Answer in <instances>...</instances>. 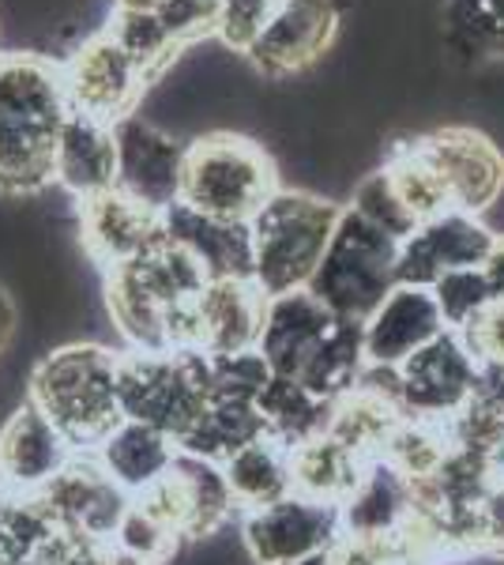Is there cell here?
Here are the masks:
<instances>
[{"instance_id": "6da1fadb", "label": "cell", "mask_w": 504, "mask_h": 565, "mask_svg": "<svg viewBox=\"0 0 504 565\" xmlns=\"http://www.w3.org/2000/svg\"><path fill=\"white\" fill-rule=\"evenodd\" d=\"M207 282L200 264L167 242V234L136 260L109 268L106 302L128 351H196V298Z\"/></svg>"}, {"instance_id": "7a4b0ae2", "label": "cell", "mask_w": 504, "mask_h": 565, "mask_svg": "<svg viewBox=\"0 0 504 565\" xmlns=\"http://www.w3.org/2000/svg\"><path fill=\"white\" fill-rule=\"evenodd\" d=\"M256 351L264 354L271 377L298 381L332 404L357 385L365 370L362 321L335 317L309 290L268 298Z\"/></svg>"}, {"instance_id": "3957f363", "label": "cell", "mask_w": 504, "mask_h": 565, "mask_svg": "<svg viewBox=\"0 0 504 565\" xmlns=\"http://www.w3.org/2000/svg\"><path fill=\"white\" fill-rule=\"evenodd\" d=\"M68 114L57 61L0 53V193L26 196L50 185Z\"/></svg>"}, {"instance_id": "277c9868", "label": "cell", "mask_w": 504, "mask_h": 565, "mask_svg": "<svg viewBox=\"0 0 504 565\" xmlns=\"http://www.w3.org/2000/svg\"><path fill=\"white\" fill-rule=\"evenodd\" d=\"M117 359L121 354L98 343H68L45 354L31 373L26 399L76 452H95L125 418L117 396Z\"/></svg>"}, {"instance_id": "5b68a950", "label": "cell", "mask_w": 504, "mask_h": 565, "mask_svg": "<svg viewBox=\"0 0 504 565\" xmlns=\"http://www.w3.org/2000/svg\"><path fill=\"white\" fill-rule=\"evenodd\" d=\"M343 207L320 200L301 189H279L260 215L249 223L253 231V282L264 298H279L290 290H305L313 271L324 260V249L335 234Z\"/></svg>"}, {"instance_id": "8992f818", "label": "cell", "mask_w": 504, "mask_h": 565, "mask_svg": "<svg viewBox=\"0 0 504 565\" xmlns=\"http://www.w3.org/2000/svg\"><path fill=\"white\" fill-rule=\"evenodd\" d=\"M279 193L271 154L249 136L207 132L185 151L181 204L226 223H253L260 207Z\"/></svg>"}, {"instance_id": "52a82bcc", "label": "cell", "mask_w": 504, "mask_h": 565, "mask_svg": "<svg viewBox=\"0 0 504 565\" xmlns=\"http://www.w3.org/2000/svg\"><path fill=\"white\" fill-rule=\"evenodd\" d=\"M399 238L384 234L354 207H343L324 260L305 290L335 317L365 324V317L399 287Z\"/></svg>"}, {"instance_id": "ba28073f", "label": "cell", "mask_w": 504, "mask_h": 565, "mask_svg": "<svg viewBox=\"0 0 504 565\" xmlns=\"http://www.w3.org/2000/svg\"><path fill=\"white\" fill-rule=\"evenodd\" d=\"M117 396L125 418L154 426L181 445L211 404L207 354L125 351L117 359Z\"/></svg>"}, {"instance_id": "9c48e42d", "label": "cell", "mask_w": 504, "mask_h": 565, "mask_svg": "<svg viewBox=\"0 0 504 565\" xmlns=\"http://www.w3.org/2000/svg\"><path fill=\"white\" fill-rule=\"evenodd\" d=\"M479 370V359L463 343V335L444 328L429 348L410 354L396 370L403 415L448 426L474 399Z\"/></svg>"}, {"instance_id": "30bf717a", "label": "cell", "mask_w": 504, "mask_h": 565, "mask_svg": "<svg viewBox=\"0 0 504 565\" xmlns=\"http://www.w3.org/2000/svg\"><path fill=\"white\" fill-rule=\"evenodd\" d=\"M132 501L143 513H151L154 521L167 524L173 535H181V540L215 535L237 513L223 463L192 457V452H178L167 476Z\"/></svg>"}, {"instance_id": "8fae6325", "label": "cell", "mask_w": 504, "mask_h": 565, "mask_svg": "<svg viewBox=\"0 0 504 565\" xmlns=\"http://www.w3.org/2000/svg\"><path fill=\"white\" fill-rule=\"evenodd\" d=\"M61 79L72 109L109 125L136 114V103L151 84L148 72L128 57L109 31H98L68 61H61Z\"/></svg>"}, {"instance_id": "7c38bea8", "label": "cell", "mask_w": 504, "mask_h": 565, "mask_svg": "<svg viewBox=\"0 0 504 565\" xmlns=\"http://www.w3.org/2000/svg\"><path fill=\"white\" fill-rule=\"evenodd\" d=\"M421 159L433 167L441 178L448 204L460 207L467 215L490 212L504 193V154L497 143L479 129H437L426 136H415Z\"/></svg>"}, {"instance_id": "4fadbf2b", "label": "cell", "mask_w": 504, "mask_h": 565, "mask_svg": "<svg viewBox=\"0 0 504 565\" xmlns=\"http://www.w3.org/2000/svg\"><path fill=\"white\" fill-rule=\"evenodd\" d=\"M339 535H343L339 505H324L301 494L245 513L242 521V540L253 565H294L309 554L335 546Z\"/></svg>"}, {"instance_id": "5bb4252c", "label": "cell", "mask_w": 504, "mask_h": 565, "mask_svg": "<svg viewBox=\"0 0 504 565\" xmlns=\"http://www.w3.org/2000/svg\"><path fill=\"white\" fill-rule=\"evenodd\" d=\"M34 498L61 532L84 535L95 543H114L117 527L132 505V498L103 471L95 452H76L68 468Z\"/></svg>"}, {"instance_id": "9a60e30c", "label": "cell", "mask_w": 504, "mask_h": 565, "mask_svg": "<svg viewBox=\"0 0 504 565\" xmlns=\"http://www.w3.org/2000/svg\"><path fill=\"white\" fill-rule=\"evenodd\" d=\"M117 132V185L125 196L148 204L151 212H170L181 204V178H185L189 143L154 129L140 114H128L114 125Z\"/></svg>"}, {"instance_id": "2e32d148", "label": "cell", "mask_w": 504, "mask_h": 565, "mask_svg": "<svg viewBox=\"0 0 504 565\" xmlns=\"http://www.w3.org/2000/svg\"><path fill=\"white\" fill-rule=\"evenodd\" d=\"M493 242H497V234L479 215H467L460 207L426 218L399 245V282H407V287H433L448 271L482 268Z\"/></svg>"}, {"instance_id": "e0dca14e", "label": "cell", "mask_w": 504, "mask_h": 565, "mask_svg": "<svg viewBox=\"0 0 504 565\" xmlns=\"http://www.w3.org/2000/svg\"><path fill=\"white\" fill-rule=\"evenodd\" d=\"M444 317L429 287H407L399 282L384 302L365 317L362 324V351L365 366L399 370L410 354L437 340L444 332Z\"/></svg>"}, {"instance_id": "ac0fdd59", "label": "cell", "mask_w": 504, "mask_h": 565, "mask_svg": "<svg viewBox=\"0 0 504 565\" xmlns=\"http://www.w3.org/2000/svg\"><path fill=\"white\" fill-rule=\"evenodd\" d=\"M339 31L335 0H282L264 34L253 42L245 57L253 61L264 76H290V72L309 68L328 53Z\"/></svg>"}, {"instance_id": "d6986e66", "label": "cell", "mask_w": 504, "mask_h": 565, "mask_svg": "<svg viewBox=\"0 0 504 565\" xmlns=\"http://www.w3.org/2000/svg\"><path fill=\"white\" fill-rule=\"evenodd\" d=\"M76 457L64 434L31 399H23L0 426V479L20 498H34Z\"/></svg>"}, {"instance_id": "ffe728a7", "label": "cell", "mask_w": 504, "mask_h": 565, "mask_svg": "<svg viewBox=\"0 0 504 565\" xmlns=\"http://www.w3.org/2000/svg\"><path fill=\"white\" fill-rule=\"evenodd\" d=\"M79 231H84L90 260L109 271L162 242V215L125 196L121 189H109V193L79 200Z\"/></svg>"}, {"instance_id": "44dd1931", "label": "cell", "mask_w": 504, "mask_h": 565, "mask_svg": "<svg viewBox=\"0 0 504 565\" xmlns=\"http://www.w3.org/2000/svg\"><path fill=\"white\" fill-rule=\"evenodd\" d=\"M268 298L253 279H211L196 298V351L242 354L256 351Z\"/></svg>"}, {"instance_id": "7402d4cb", "label": "cell", "mask_w": 504, "mask_h": 565, "mask_svg": "<svg viewBox=\"0 0 504 565\" xmlns=\"http://www.w3.org/2000/svg\"><path fill=\"white\" fill-rule=\"evenodd\" d=\"M162 234L200 264L207 279H253V231L249 223H226L173 204L162 212Z\"/></svg>"}, {"instance_id": "603a6c76", "label": "cell", "mask_w": 504, "mask_h": 565, "mask_svg": "<svg viewBox=\"0 0 504 565\" xmlns=\"http://www.w3.org/2000/svg\"><path fill=\"white\" fill-rule=\"evenodd\" d=\"M53 181L76 200H90L117 185V132L109 121L72 109L53 154Z\"/></svg>"}, {"instance_id": "cb8c5ba5", "label": "cell", "mask_w": 504, "mask_h": 565, "mask_svg": "<svg viewBox=\"0 0 504 565\" xmlns=\"http://www.w3.org/2000/svg\"><path fill=\"white\" fill-rule=\"evenodd\" d=\"M339 516H343V535L384 540L415 516V482L384 457L369 460L351 498L339 505Z\"/></svg>"}, {"instance_id": "d4e9b609", "label": "cell", "mask_w": 504, "mask_h": 565, "mask_svg": "<svg viewBox=\"0 0 504 565\" xmlns=\"http://www.w3.org/2000/svg\"><path fill=\"white\" fill-rule=\"evenodd\" d=\"M178 452L181 449L173 437L154 430V426L121 418V423L114 426V434L95 449V460L103 463V471L128 498H140L143 490H151L154 482L173 468Z\"/></svg>"}, {"instance_id": "484cf974", "label": "cell", "mask_w": 504, "mask_h": 565, "mask_svg": "<svg viewBox=\"0 0 504 565\" xmlns=\"http://www.w3.org/2000/svg\"><path fill=\"white\" fill-rule=\"evenodd\" d=\"M223 476L230 482L234 505L242 513H256L264 505L294 494V471H290V449L260 434L256 441L242 445L234 457L223 460Z\"/></svg>"}, {"instance_id": "4316f807", "label": "cell", "mask_w": 504, "mask_h": 565, "mask_svg": "<svg viewBox=\"0 0 504 565\" xmlns=\"http://www.w3.org/2000/svg\"><path fill=\"white\" fill-rule=\"evenodd\" d=\"M290 471H294V494L324 501V505H343L362 479L365 460L332 434H320L290 449Z\"/></svg>"}, {"instance_id": "83f0119b", "label": "cell", "mask_w": 504, "mask_h": 565, "mask_svg": "<svg viewBox=\"0 0 504 565\" xmlns=\"http://www.w3.org/2000/svg\"><path fill=\"white\" fill-rule=\"evenodd\" d=\"M332 407H335L332 399H320L309 388H301L298 381L287 377H271L268 388L256 399V415L264 423V434L271 441L287 445V449H298V445L328 434Z\"/></svg>"}, {"instance_id": "f1b7e54d", "label": "cell", "mask_w": 504, "mask_h": 565, "mask_svg": "<svg viewBox=\"0 0 504 565\" xmlns=\"http://www.w3.org/2000/svg\"><path fill=\"white\" fill-rule=\"evenodd\" d=\"M444 39L460 57H501L504 0H444Z\"/></svg>"}, {"instance_id": "f546056e", "label": "cell", "mask_w": 504, "mask_h": 565, "mask_svg": "<svg viewBox=\"0 0 504 565\" xmlns=\"http://www.w3.org/2000/svg\"><path fill=\"white\" fill-rule=\"evenodd\" d=\"M380 170L392 178V185H396L399 200L407 204V212L415 215L418 223H426V218H433V215H441V212H452L441 178H437L433 167L421 159V151H418L415 140H399L396 148L388 151V162H384Z\"/></svg>"}, {"instance_id": "4dcf8cb0", "label": "cell", "mask_w": 504, "mask_h": 565, "mask_svg": "<svg viewBox=\"0 0 504 565\" xmlns=\"http://www.w3.org/2000/svg\"><path fill=\"white\" fill-rule=\"evenodd\" d=\"M106 31L114 34L117 45H121V50L136 61V65L148 72V79L159 76V72L167 68L170 61L178 57V50H181V45L173 42V34L167 31V26H162V20L154 12H132V8H117Z\"/></svg>"}, {"instance_id": "1f68e13d", "label": "cell", "mask_w": 504, "mask_h": 565, "mask_svg": "<svg viewBox=\"0 0 504 565\" xmlns=\"http://www.w3.org/2000/svg\"><path fill=\"white\" fill-rule=\"evenodd\" d=\"M433 298L441 306V317L452 332H463L467 324H474L479 317L497 302L493 295L490 279H485L482 268H460V271H448L433 282Z\"/></svg>"}, {"instance_id": "d6a6232c", "label": "cell", "mask_w": 504, "mask_h": 565, "mask_svg": "<svg viewBox=\"0 0 504 565\" xmlns=\"http://www.w3.org/2000/svg\"><path fill=\"white\" fill-rule=\"evenodd\" d=\"M354 212L362 218H369L373 226H380L384 234H392V238L407 242L410 234L418 231V218L407 212V204L399 200L396 185H392V178L377 170V174H369L362 181V185L354 189Z\"/></svg>"}, {"instance_id": "836d02e7", "label": "cell", "mask_w": 504, "mask_h": 565, "mask_svg": "<svg viewBox=\"0 0 504 565\" xmlns=\"http://www.w3.org/2000/svg\"><path fill=\"white\" fill-rule=\"evenodd\" d=\"M279 4L282 0H218L215 39L230 45L234 53H249L271 15L279 12Z\"/></svg>"}, {"instance_id": "e575fe53", "label": "cell", "mask_w": 504, "mask_h": 565, "mask_svg": "<svg viewBox=\"0 0 504 565\" xmlns=\"http://www.w3.org/2000/svg\"><path fill=\"white\" fill-rule=\"evenodd\" d=\"M178 543H181V535H173L162 521H154L151 513H143L136 501L128 505L125 521H121V527H117V535H114V546L140 554V558H151L159 565L170 562V554L178 551Z\"/></svg>"}, {"instance_id": "d590c367", "label": "cell", "mask_w": 504, "mask_h": 565, "mask_svg": "<svg viewBox=\"0 0 504 565\" xmlns=\"http://www.w3.org/2000/svg\"><path fill=\"white\" fill-rule=\"evenodd\" d=\"M154 15L162 20V26L173 34L178 45H189L204 34H215L218 20V0H162L154 8Z\"/></svg>"}, {"instance_id": "8d00e7d4", "label": "cell", "mask_w": 504, "mask_h": 565, "mask_svg": "<svg viewBox=\"0 0 504 565\" xmlns=\"http://www.w3.org/2000/svg\"><path fill=\"white\" fill-rule=\"evenodd\" d=\"M482 271H485V279H490L497 302H504V238L493 242V249H490V257H485Z\"/></svg>"}, {"instance_id": "74e56055", "label": "cell", "mask_w": 504, "mask_h": 565, "mask_svg": "<svg viewBox=\"0 0 504 565\" xmlns=\"http://www.w3.org/2000/svg\"><path fill=\"white\" fill-rule=\"evenodd\" d=\"M98 565H159V562H151V558H140V554H132V551H121V546H114L109 543L106 551H103V562Z\"/></svg>"}, {"instance_id": "f35d334b", "label": "cell", "mask_w": 504, "mask_h": 565, "mask_svg": "<svg viewBox=\"0 0 504 565\" xmlns=\"http://www.w3.org/2000/svg\"><path fill=\"white\" fill-rule=\"evenodd\" d=\"M12 332H15V309H12V302H8L4 290H0V354H4Z\"/></svg>"}, {"instance_id": "ab89813d", "label": "cell", "mask_w": 504, "mask_h": 565, "mask_svg": "<svg viewBox=\"0 0 504 565\" xmlns=\"http://www.w3.org/2000/svg\"><path fill=\"white\" fill-rule=\"evenodd\" d=\"M15 501H20V494H15V490L8 487L4 479H0V527L8 524V516H12V509H15Z\"/></svg>"}, {"instance_id": "60d3db41", "label": "cell", "mask_w": 504, "mask_h": 565, "mask_svg": "<svg viewBox=\"0 0 504 565\" xmlns=\"http://www.w3.org/2000/svg\"><path fill=\"white\" fill-rule=\"evenodd\" d=\"M117 8H132V12H154L162 0H114Z\"/></svg>"}, {"instance_id": "b9f144b4", "label": "cell", "mask_w": 504, "mask_h": 565, "mask_svg": "<svg viewBox=\"0 0 504 565\" xmlns=\"http://www.w3.org/2000/svg\"><path fill=\"white\" fill-rule=\"evenodd\" d=\"M294 565H335V554H332V546L328 551H317V554H309V558H301Z\"/></svg>"}, {"instance_id": "7bdbcfd3", "label": "cell", "mask_w": 504, "mask_h": 565, "mask_svg": "<svg viewBox=\"0 0 504 565\" xmlns=\"http://www.w3.org/2000/svg\"><path fill=\"white\" fill-rule=\"evenodd\" d=\"M501 57H504V42H501Z\"/></svg>"}]
</instances>
